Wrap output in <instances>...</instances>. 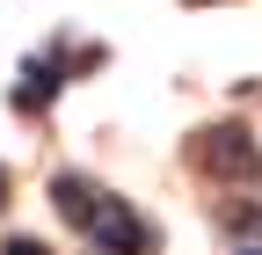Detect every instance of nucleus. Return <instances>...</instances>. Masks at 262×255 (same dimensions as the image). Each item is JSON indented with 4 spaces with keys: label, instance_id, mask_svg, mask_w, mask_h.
I'll use <instances>...</instances> for the list:
<instances>
[{
    "label": "nucleus",
    "instance_id": "nucleus-2",
    "mask_svg": "<svg viewBox=\"0 0 262 255\" xmlns=\"http://www.w3.org/2000/svg\"><path fill=\"white\" fill-rule=\"evenodd\" d=\"M80 233L102 248V255H146V248H153V226H146L124 197H110V189H102V204H95V219H88Z\"/></svg>",
    "mask_w": 262,
    "mask_h": 255
},
{
    "label": "nucleus",
    "instance_id": "nucleus-1",
    "mask_svg": "<svg viewBox=\"0 0 262 255\" xmlns=\"http://www.w3.org/2000/svg\"><path fill=\"white\" fill-rule=\"evenodd\" d=\"M196 168L211 182H262V146L248 124H211L196 132Z\"/></svg>",
    "mask_w": 262,
    "mask_h": 255
},
{
    "label": "nucleus",
    "instance_id": "nucleus-7",
    "mask_svg": "<svg viewBox=\"0 0 262 255\" xmlns=\"http://www.w3.org/2000/svg\"><path fill=\"white\" fill-rule=\"evenodd\" d=\"M0 204H8V168H0Z\"/></svg>",
    "mask_w": 262,
    "mask_h": 255
},
{
    "label": "nucleus",
    "instance_id": "nucleus-4",
    "mask_svg": "<svg viewBox=\"0 0 262 255\" xmlns=\"http://www.w3.org/2000/svg\"><path fill=\"white\" fill-rule=\"evenodd\" d=\"M51 204H58V219H66V226H88V219H95V204H102V189H95L88 175H51Z\"/></svg>",
    "mask_w": 262,
    "mask_h": 255
},
{
    "label": "nucleus",
    "instance_id": "nucleus-6",
    "mask_svg": "<svg viewBox=\"0 0 262 255\" xmlns=\"http://www.w3.org/2000/svg\"><path fill=\"white\" fill-rule=\"evenodd\" d=\"M0 255H51L44 241H29V233H15V241H0Z\"/></svg>",
    "mask_w": 262,
    "mask_h": 255
},
{
    "label": "nucleus",
    "instance_id": "nucleus-5",
    "mask_svg": "<svg viewBox=\"0 0 262 255\" xmlns=\"http://www.w3.org/2000/svg\"><path fill=\"white\" fill-rule=\"evenodd\" d=\"M226 241L241 255H262V204H233L226 211Z\"/></svg>",
    "mask_w": 262,
    "mask_h": 255
},
{
    "label": "nucleus",
    "instance_id": "nucleus-3",
    "mask_svg": "<svg viewBox=\"0 0 262 255\" xmlns=\"http://www.w3.org/2000/svg\"><path fill=\"white\" fill-rule=\"evenodd\" d=\"M66 88V44H51L44 58H29L22 66V80H15V102L22 110H51V95Z\"/></svg>",
    "mask_w": 262,
    "mask_h": 255
}]
</instances>
